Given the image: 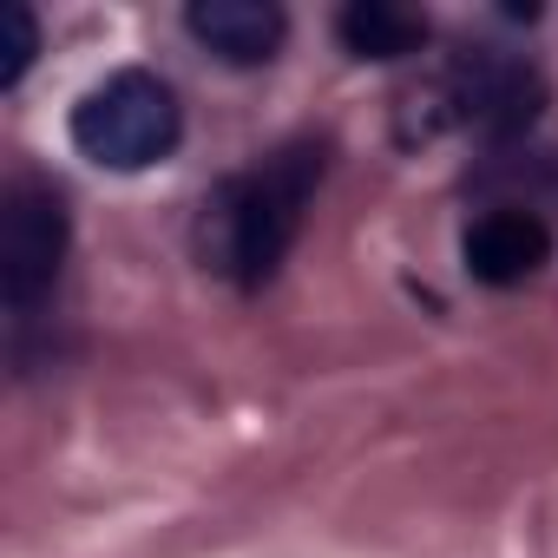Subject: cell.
I'll return each mask as SVG.
<instances>
[{
	"label": "cell",
	"instance_id": "1",
	"mask_svg": "<svg viewBox=\"0 0 558 558\" xmlns=\"http://www.w3.org/2000/svg\"><path fill=\"white\" fill-rule=\"evenodd\" d=\"M323 184V145H283L269 151L263 165L223 178L204 210H197V263L210 276H230V283L256 290L276 276V263L290 256L303 210Z\"/></svg>",
	"mask_w": 558,
	"mask_h": 558
},
{
	"label": "cell",
	"instance_id": "2",
	"mask_svg": "<svg viewBox=\"0 0 558 558\" xmlns=\"http://www.w3.org/2000/svg\"><path fill=\"white\" fill-rule=\"evenodd\" d=\"M178 132H184L178 93L158 73H145V66H125V73L99 80L73 106V145H80V158H93L106 171L165 165L178 151Z\"/></svg>",
	"mask_w": 558,
	"mask_h": 558
},
{
	"label": "cell",
	"instance_id": "3",
	"mask_svg": "<svg viewBox=\"0 0 558 558\" xmlns=\"http://www.w3.org/2000/svg\"><path fill=\"white\" fill-rule=\"evenodd\" d=\"M66 263V204L47 184H14L0 204V296L27 316Z\"/></svg>",
	"mask_w": 558,
	"mask_h": 558
},
{
	"label": "cell",
	"instance_id": "6",
	"mask_svg": "<svg viewBox=\"0 0 558 558\" xmlns=\"http://www.w3.org/2000/svg\"><path fill=\"white\" fill-rule=\"evenodd\" d=\"M184 27L223 60V66H269L283 53V8L276 0H191L184 8Z\"/></svg>",
	"mask_w": 558,
	"mask_h": 558
},
{
	"label": "cell",
	"instance_id": "8",
	"mask_svg": "<svg viewBox=\"0 0 558 558\" xmlns=\"http://www.w3.org/2000/svg\"><path fill=\"white\" fill-rule=\"evenodd\" d=\"M34 53H40V21H34V8L8 0V8H0V86H21Z\"/></svg>",
	"mask_w": 558,
	"mask_h": 558
},
{
	"label": "cell",
	"instance_id": "4",
	"mask_svg": "<svg viewBox=\"0 0 558 558\" xmlns=\"http://www.w3.org/2000/svg\"><path fill=\"white\" fill-rule=\"evenodd\" d=\"M440 93H447L453 119H466V125H480V132H493V138H512V132H525V125L545 112V80H538V66L519 60V53H499V47L460 53Z\"/></svg>",
	"mask_w": 558,
	"mask_h": 558
},
{
	"label": "cell",
	"instance_id": "5",
	"mask_svg": "<svg viewBox=\"0 0 558 558\" xmlns=\"http://www.w3.org/2000/svg\"><path fill=\"white\" fill-rule=\"evenodd\" d=\"M460 256H466V269L480 276V283L512 290V283H525V276L545 269V256H551V230H545L532 210H512V204H506V210H486V217L466 223Z\"/></svg>",
	"mask_w": 558,
	"mask_h": 558
},
{
	"label": "cell",
	"instance_id": "7",
	"mask_svg": "<svg viewBox=\"0 0 558 558\" xmlns=\"http://www.w3.org/2000/svg\"><path fill=\"white\" fill-rule=\"evenodd\" d=\"M342 47L355 60H408L427 47V14L401 0H349L342 8Z\"/></svg>",
	"mask_w": 558,
	"mask_h": 558
}]
</instances>
